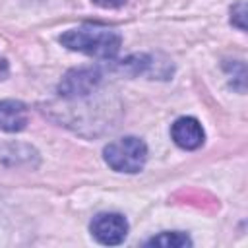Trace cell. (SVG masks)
<instances>
[{
    "label": "cell",
    "mask_w": 248,
    "mask_h": 248,
    "mask_svg": "<svg viewBox=\"0 0 248 248\" xmlns=\"http://www.w3.org/2000/svg\"><path fill=\"white\" fill-rule=\"evenodd\" d=\"M89 229H91V234L97 242L107 244V246H114L126 238L128 221L120 213H99L93 217Z\"/></svg>",
    "instance_id": "3957f363"
},
{
    "label": "cell",
    "mask_w": 248,
    "mask_h": 248,
    "mask_svg": "<svg viewBox=\"0 0 248 248\" xmlns=\"http://www.w3.org/2000/svg\"><path fill=\"white\" fill-rule=\"evenodd\" d=\"M190 244H192V240L184 232H178V231L161 232L159 236H153L147 240V246H163V248H184Z\"/></svg>",
    "instance_id": "52a82bcc"
},
{
    "label": "cell",
    "mask_w": 248,
    "mask_h": 248,
    "mask_svg": "<svg viewBox=\"0 0 248 248\" xmlns=\"http://www.w3.org/2000/svg\"><path fill=\"white\" fill-rule=\"evenodd\" d=\"M101 8H120L126 4V0H93Z\"/></svg>",
    "instance_id": "ba28073f"
},
{
    "label": "cell",
    "mask_w": 248,
    "mask_h": 248,
    "mask_svg": "<svg viewBox=\"0 0 248 248\" xmlns=\"http://www.w3.org/2000/svg\"><path fill=\"white\" fill-rule=\"evenodd\" d=\"M27 124V108L23 103L14 99L0 101V130L19 132Z\"/></svg>",
    "instance_id": "8992f818"
},
{
    "label": "cell",
    "mask_w": 248,
    "mask_h": 248,
    "mask_svg": "<svg viewBox=\"0 0 248 248\" xmlns=\"http://www.w3.org/2000/svg\"><path fill=\"white\" fill-rule=\"evenodd\" d=\"M97 81H99V74L95 70H74L60 83V95L64 97L85 95L95 87Z\"/></svg>",
    "instance_id": "5b68a950"
},
{
    "label": "cell",
    "mask_w": 248,
    "mask_h": 248,
    "mask_svg": "<svg viewBox=\"0 0 248 248\" xmlns=\"http://www.w3.org/2000/svg\"><path fill=\"white\" fill-rule=\"evenodd\" d=\"M60 43L76 52H83L97 58H112L120 50L122 39L110 27L85 23L60 35Z\"/></svg>",
    "instance_id": "6da1fadb"
},
{
    "label": "cell",
    "mask_w": 248,
    "mask_h": 248,
    "mask_svg": "<svg viewBox=\"0 0 248 248\" xmlns=\"http://www.w3.org/2000/svg\"><path fill=\"white\" fill-rule=\"evenodd\" d=\"M0 68H4V60L2 58H0Z\"/></svg>",
    "instance_id": "9c48e42d"
},
{
    "label": "cell",
    "mask_w": 248,
    "mask_h": 248,
    "mask_svg": "<svg viewBox=\"0 0 248 248\" xmlns=\"http://www.w3.org/2000/svg\"><path fill=\"white\" fill-rule=\"evenodd\" d=\"M105 163L116 172H140L147 161V145L134 136H126L110 141L103 149Z\"/></svg>",
    "instance_id": "7a4b0ae2"
},
{
    "label": "cell",
    "mask_w": 248,
    "mask_h": 248,
    "mask_svg": "<svg viewBox=\"0 0 248 248\" xmlns=\"http://www.w3.org/2000/svg\"><path fill=\"white\" fill-rule=\"evenodd\" d=\"M170 138L178 147L192 151V149L202 147L205 134H203L202 124L194 116H182V118L174 120L172 128H170Z\"/></svg>",
    "instance_id": "277c9868"
}]
</instances>
